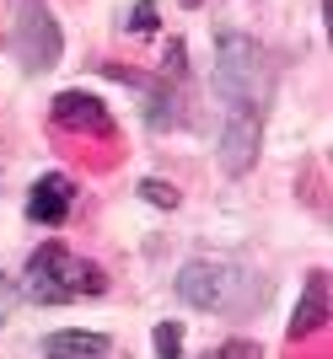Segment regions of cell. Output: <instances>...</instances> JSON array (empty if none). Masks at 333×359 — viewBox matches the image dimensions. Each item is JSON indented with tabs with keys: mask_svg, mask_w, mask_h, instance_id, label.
Masks as SVG:
<instances>
[{
	"mask_svg": "<svg viewBox=\"0 0 333 359\" xmlns=\"http://www.w3.org/2000/svg\"><path fill=\"white\" fill-rule=\"evenodd\" d=\"M140 198H145V204H162V210H178V188H172V182H140Z\"/></svg>",
	"mask_w": 333,
	"mask_h": 359,
	"instance_id": "obj_11",
	"label": "cell"
},
{
	"mask_svg": "<svg viewBox=\"0 0 333 359\" xmlns=\"http://www.w3.org/2000/svg\"><path fill=\"white\" fill-rule=\"evenodd\" d=\"M44 354H48V359H107V338H103V332L65 327V332H48Z\"/></svg>",
	"mask_w": 333,
	"mask_h": 359,
	"instance_id": "obj_9",
	"label": "cell"
},
{
	"mask_svg": "<svg viewBox=\"0 0 333 359\" xmlns=\"http://www.w3.org/2000/svg\"><path fill=\"white\" fill-rule=\"evenodd\" d=\"M231 290H237V273L221 269V263H183V273H178V295L194 311H237Z\"/></svg>",
	"mask_w": 333,
	"mask_h": 359,
	"instance_id": "obj_4",
	"label": "cell"
},
{
	"mask_svg": "<svg viewBox=\"0 0 333 359\" xmlns=\"http://www.w3.org/2000/svg\"><path fill=\"white\" fill-rule=\"evenodd\" d=\"M151 344H156V359H183V327L178 322H156Z\"/></svg>",
	"mask_w": 333,
	"mask_h": 359,
	"instance_id": "obj_10",
	"label": "cell"
},
{
	"mask_svg": "<svg viewBox=\"0 0 333 359\" xmlns=\"http://www.w3.org/2000/svg\"><path fill=\"white\" fill-rule=\"evenodd\" d=\"M129 27H135V32H156V6H151V0H140V6H135Z\"/></svg>",
	"mask_w": 333,
	"mask_h": 359,
	"instance_id": "obj_13",
	"label": "cell"
},
{
	"mask_svg": "<svg viewBox=\"0 0 333 359\" xmlns=\"http://www.w3.org/2000/svg\"><path fill=\"white\" fill-rule=\"evenodd\" d=\"M328 322V273H312L306 279V300L296 306V316H290V338H312V332Z\"/></svg>",
	"mask_w": 333,
	"mask_h": 359,
	"instance_id": "obj_8",
	"label": "cell"
},
{
	"mask_svg": "<svg viewBox=\"0 0 333 359\" xmlns=\"http://www.w3.org/2000/svg\"><path fill=\"white\" fill-rule=\"evenodd\" d=\"M16 60L27 75L60 65V22L44 11V0H16Z\"/></svg>",
	"mask_w": 333,
	"mask_h": 359,
	"instance_id": "obj_3",
	"label": "cell"
},
{
	"mask_svg": "<svg viewBox=\"0 0 333 359\" xmlns=\"http://www.w3.org/2000/svg\"><path fill=\"white\" fill-rule=\"evenodd\" d=\"M70 210H76V188H70V177L48 172L44 182H32V194H27V220H38V225H60Z\"/></svg>",
	"mask_w": 333,
	"mask_h": 359,
	"instance_id": "obj_6",
	"label": "cell"
},
{
	"mask_svg": "<svg viewBox=\"0 0 333 359\" xmlns=\"http://www.w3.org/2000/svg\"><path fill=\"white\" fill-rule=\"evenodd\" d=\"M215 150H221V166L231 177H242L247 166L258 161V113H231L221 140H215Z\"/></svg>",
	"mask_w": 333,
	"mask_h": 359,
	"instance_id": "obj_5",
	"label": "cell"
},
{
	"mask_svg": "<svg viewBox=\"0 0 333 359\" xmlns=\"http://www.w3.org/2000/svg\"><path fill=\"white\" fill-rule=\"evenodd\" d=\"M103 290H107V273L81 263V257H70V247H60V241H44L27 263V300H38V306L91 300V295H103Z\"/></svg>",
	"mask_w": 333,
	"mask_h": 359,
	"instance_id": "obj_2",
	"label": "cell"
},
{
	"mask_svg": "<svg viewBox=\"0 0 333 359\" xmlns=\"http://www.w3.org/2000/svg\"><path fill=\"white\" fill-rule=\"evenodd\" d=\"M274 91V70L269 54L258 48V38L247 32H221L215 38V97L231 113H258Z\"/></svg>",
	"mask_w": 333,
	"mask_h": 359,
	"instance_id": "obj_1",
	"label": "cell"
},
{
	"mask_svg": "<svg viewBox=\"0 0 333 359\" xmlns=\"http://www.w3.org/2000/svg\"><path fill=\"white\" fill-rule=\"evenodd\" d=\"M6 316H11V279L0 273V322H6Z\"/></svg>",
	"mask_w": 333,
	"mask_h": 359,
	"instance_id": "obj_14",
	"label": "cell"
},
{
	"mask_svg": "<svg viewBox=\"0 0 333 359\" xmlns=\"http://www.w3.org/2000/svg\"><path fill=\"white\" fill-rule=\"evenodd\" d=\"M204 359H263V354H258V344H247V338H231V344L210 348Z\"/></svg>",
	"mask_w": 333,
	"mask_h": 359,
	"instance_id": "obj_12",
	"label": "cell"
},
{
	"mask_svg": "<svg viewBox=\"0 0 333 359\" xmlns=\"http://www.w3.org/2000/svg\"><path fill=\"white\" fill-rule=\"evenodd\" d=\"M54 123L65 129H91V135H113V118H107V107L86 91H65L60 102H54Z\"/></svg>",
	"mask_w": 333,
	"mask_h": 359,
	"instance_id": "obj_7",
	"label": "cell"
}]
</instances>
